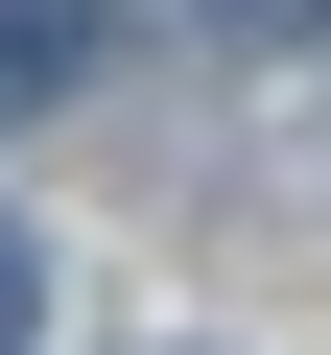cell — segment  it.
I'll list each match as a JSON object with an SVG mask.
<instances>
[{
  "label": "cell",
  "instance_id": "6da1fadb",
  "mask_svg": "<svg viewBox=\"0 0 331 355\" xmlns=\"http://www.w3.org/2000/svg\"><path fill=\"white\" fill-rule=\"evenodd\" d=\"M95 71V0H0V95H71Z\"/></svg>",
  "mask_w": 331,
  "mask_h": 355
},
{
  "label": "cell",
  "instance_id": "7a4b0ae2",
  "mask_svg": "<svg viewBox=\"0 0 331 355\" xmlns=\"http://www.w3.org/2000/svg\"><path fill=\"white\" fill-rule=\"evenodd\" d=\"M190 24H237V48H284V24H331V0H190Z\"/></svg>",
  "mask_w": 331,
  "mask_h": 355
},
{
  "label": "cell",
  "instance_id": "3957f363",
  "mask_svg": "<svg viewBox=\"0 0 331 355\" xmlns=\"http://www.w3.org/2000/svg\"><path fill=\"white\" fill-rule=\"evenodd\" d=\"M24 308H48V261H24V237H0V355H24Z\"/></svg>",
  "mask_w": 331,
  "mask_h": 355
}]
</instances>
